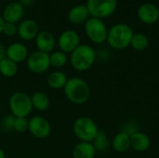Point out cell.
Returning a JSON list of instances; mask_svg holds the SVG:
<instances>
[{
    "label": "cell",
    "instance_id": "cell-7",
    "mask_svg": "<svg viewBox=\"0 0 159 158\" xmlns=\"http://www.w3.org/2000/svg\"><path fill=\"white\" fill-rule=\"evenodd\" d=\"M86 6L90 17L102 20L116 12L117 0H87Z\"/></svg>",
    "mask_w": 159,
    "mask_h": 158
},
{
    "label": "cell",
    "instance_id": "cell-15",
    "mask_svg": "<svg viewBox=\"0 0 159 158\" xmlns=\"http://www.w3.org/2000/svg\"><path fill=\"white\" fill-rule=\"evenodd\" d=\"M34 41H35V47L37 50L48 53V54H50L51 52H53V49L56 46L55 37L48 31L39 32Z\"/></svg>",
    "mask_w": 159,
    "mask_h": 158
},
{
    "label": "cell",
    "instance_id": "cell-19",
    "mask_svg": "<svg viewBox=\"0 0 159 158\" xmlns=\"http://www.w3.org/2000/svg\"><path fill=\"white\" fill-rule=\"evenodd\" d=\"M67 80H68L67 74L60 70L51 72L47 77L48 86L54 90L63 89L65 84L67 83Z\"/></svg>",
    "mask_w": 159,
    "mask_h": 158
},
{
    "label": "cell",
    "instance_id": "cell-10",
    "mask_svg": "<svg viewBox=\"0 0 159 158\" xmlns=\"http://www.w3.org/2000/svg\"><path fill=\"white\" fill-rule=\"evenodd\" d=\"M57 43L61 51L71 54L80 45V36L74 30H65L60 34Z\"/></svg>",
    "mask_w": 159,
    "mask_h": 158
},
{
    "label": "cell",
    "instance_id": "cell-24",
    "mask_svg": "<svg viewBox=\"0 0 159 158\" xmlns=\"http://www.w3.org/2000/svg\"><path fill=\"white\" fill-rule=\"evenodd\" d=\"M49 61H50V66L60 69L64 67L67 62H68V56L66 53L58 50V51H53L49 54Z\"/></svg>",
    "mask_w": 159,
    "mask_h": 158
},
{
    "label": "cell",
    "instance_id": "cell-13",
    "mask_svg": "<svg viewBox=\"0 0 159 158\" xmlns=\"http://www.w3.org/2000/svg\"><path fill=\"white\" fill-rule=\"evenodd\" d=\"M24 15V7L17 1L8 4L3 10L2 18L5 22L18 23L20 21Z\"/></svg>",
    "mask_w": 159,
    "mask_h": 158
},
{
    "label": "cell",
    "instance_id": "cell-27",
    "mask_svg": "<svg viewBox=\"0 0 159 158\" xmlns=\"http://www.w3.org/2000/svg\"><path fill=\"white\" fill-rule=\"evenodd\" d=\"M14 121H15L14 115H6L5 117L2 118L0 122V129L5 132H9L14 130Z\"/></svg>",
    "mask_w": 159,
    "mask_h": 158
},
{
    "label": "cell",
    "instance_id": "cell-18",
    "mask_svg": "<svg viewBox=\"0 0 159 158\" xmlns=\"http://www.w3.org/2000/svg\"><path fill=\"white\" fill-rule=\"evenodd\" d=\"M96 153L92 142H79L75 145L72 156L73 158H94Z\"/></svg>",
    "mask_w": 159,
    "mask_h": 158
},
{
    "label": "cell",
    "instance_id": "cell-6",
    "mask_svg": "<svg viewBox=\"0 0 159 158\" xmlns=\"http://www.w3.org/2000/svg\"><path fill=\"white\" fill-rule=\"evenodd\" d=\"M85 33L92 43L100 45L106 42L108 29L102 20L90 17L85 22Z\"/></svg>",
    "mask_w": 159,
    "mask_h": 158
},
{
    "label": "cell",
    "instance_id": "cell-31",
    "mask_svg": "<svg viewBox=\"0 0 159 158\" xmlns=\"http://www.w3.org/2000/svg\"><path fill=\"white\" fill-rule=\"evenodd\" d=\"M4 20L2 18V16H0V34H2V30H3V25H4Z\"/></svg>",
    "mask_w": 159,
    "mask_h": 158
},
{
    "label": "cell",
    "instance_id": "cell-9",
    "mask_svg": "<svg viewBox=\"0 0 159 158\" xmlns=\"http://www.w3.org/2000/svg\"><path fill=\"white\" fill-rule=\"evenodd\" d=\"M28 131L36 139H46L51 133V125L44 116L34 115L29 119Z\"/></svg>",
    "mask_w": 159,
    "mask_h": 158
},
{
    "label": "cell",
    "instance_id": "cell-33",
    "mask_svg": "<svg viewBox=\"0 0 159 158\" xmlns=\"http://www.w3.org/2000/svg\"><path fill=\"white\" fill-rule=\"evenodd\" d=\"M1 109H2V104H1V102H0V112H1Z\"/></svg>",
    "mask_w": 159,
    "mask_h": 158
},
{
    "label": "cell",
    "instance_id": "cell-20",
    "mask_svg": "<svg viewBox=\"0 0 159 158\" xmlns=\"http://www.w3.org/2000/svg\"><path fill=\"white\" fill-rule=\"evenodd\" d=\"M111 146L117 153H126L130 149V136L120 131L113 138L111 142Z\"/></svg>",
    "mask_w": 159,
    "mask_h": 158
},
{
    "label": "cell",
    "instance_id": "cell-29",
    "mask_svg": "<svg viewBox=\"0 0 159 158\" xmlns=\"http://www.w3.org/2000/svg\"><path fill=\"white\" fill-rule=\"evenodd\" d=\"M19 3L22 5V7H31L34 3V0H19Z\"/></svg>",
    "mask_w": 159,
    "mask_h": 158
},
{
    "label": "cell",
    "instance_id": "cell-2",
    "mask_svg": "<svg viewBox=\"0 0 159 158\" xmlns=\"http://www.w3.org/2000/svg\"><path fill=\"white\" fill-rule=\"evenodd\" d=\"M97 54L95 49L87 44H80L71 54V66L77 72H86L89 70L95 63Z\"/></svg>",
    "mask_w": 159,
    "mask_h": 158
},
{
    "label": "cell",
    "instance_id": "cell-16",
    "mask_svg": "<svg viewBox=\"0 0 159 158\" xmlns=\"http://www.w3.org/2000/svg\"><path fill=\"white\" fill-rule=\"evenodd\" d=\"M150 146L151 140L146 133L138 130L130 136V148H132L135 152H146L150 148Z\"/></svg>",
    "mask_w": 159,
    "mask_h": 158
},
{
    "label": "cell",
    "instance_id": "cell-12",
    "mask_svg": "<svg viewBox=\"0 0 159 158\" xmlns=\"http://www.w3.org/2000/svg\"><path fill=\"white\" fill-rule=\"evenodd\" d=\"M39 33L38 23L32 19H26L20 21L18 25V35L23 41H30L35 39Z\"/></svg>",
    "mask_w": 159,
    "mask_h": 158
},
{
    "label": "cell",
    "instance_id": "cell-30",
    "mask_svg": "<svg viewBox=\"0 0 159 158\" xmlns=\"http://www.w3.org/2000/svg\"><path fill=\"white\" fill-rule=\"evenodd\" d=\"M6 57V47L5 46L0 42V61Z\"/></svg>",
    "mask_w": 159,
    "mask_h": 158
},
{
    "label": "cell",
    "instance_id": "cell-11",
    "mask_svg": "<svg viewBox=\"0 0 159 158\" xmlns=\"http://www.w3.org/2000/svg\"><path fill=\"white\" fill-rule=\"evenodd\" d=\"M137 16L145 24H155L159 20V8L153 3H143L139 7Z\"/></svg>",
    "mask_w": 159,
    "mask_h": 158
},
{
    "label": "cell",
    "instance_id": "cell-21",
    "mask_svg": "<svg viewBox=\"0 0 159 158\" xmlns=\"http://www.w3.org/2000/svg\"><path fill=\"white\" fill-rule=\"evenodd\" d=\"M31 102L33 109H35L40 112L47 111L50 105V100L47 93L43 91H36L32 94Z\"/></svg>",
    "mask_w": 159,
    "mask_h": 158
},
{
    "label": "cell",
    "instance_id": "cell-17",
    "mask_svg": "<svg viewBox=\"0 0 159 158\" xmlns=\"http://www.w3.org/2000/svg\"><path fill=\"white\" fill-rule=\"evenodd\" d=\"M67 17L70 22L74 24H82L90 18V15L86 5H76L69 10Z\"/></svg>",
    "mask_w": 159,
    "mask_h": 158
},
{
    "label": "cell",
    "instance_id": "cell-23",
    "mask_svg": "<svg viewBox=\"0 0 159 158\" xmlns=\"http://www.w3.org/2000/svg\"><path fill=\"white\" fill-rule=\"evenodd\" d=\"M92 144L96 150V152H101L104 153L106 152L110 146H111V142L107 136V134L104 131H99L98 134L96 135L95 139L92 142Z\"/></svg>",
    "mask_w": 159,
    "mask_h": 158
},
{
    "label": "cell",
    "instance_id": "cell-32",
    "mask_svg": "<svg viewBox=\"0 0 159 158\" xmlns=\"http://www.w3.org/2000/svg\"><path fill=\"white\" fill-rule=\"evenodd\" d=\"M0 158H7L6 157V153L2 148H0Z\"/></svg>",
    "mask_w": 159,
    "mask_h": 158
},
{
    "label": "cell",
    "instance_id": "cell-3",
    "mask_svg": "<svg viewBox=\"0 0 159 158\" xmlns=\"http://www.w3.org/2000/svg\"><path fill=\"white\" fill-rule=\"evenodd\" d=\"M134 32L132 28L126 23H116L108 30L106 42L116 50H122L130 46Z\"/></svg>",
    "mask_w": 159,
    "mask_h": 158
},
{
    "label": "cell",
    "instance_id": "cell-5",
    "mask_svg": "<svg viewBox=\"0 0 159 158\" xmlns=\"http://www.w3.org/2000/svg\"><path fill=\"white\" fill-rule=\"evenodd\" d=\"M8 106L15 117H27L33 111L31 96L22 91H16L9 97Z\"/></svg>",
    "mask_w": 159,
    "mask_h": 158
},
{
    "label": "cell",
    "instance_id": "cell-25",
    "mask_svg": "<svg viewBox=\"0 0 159 158\" xmlns=\"http://www.w3.org/2000/svg\"><path fill=\"white\" fill-rule=\"evenodd\" d=\"M130 46L137 51H143L149 46V39L143 34H134L130 42Z\"/></svg>",
    "mask_w": 159,
    "mask_h": 158
},
{
    "label": "cell",
    "instance_id": "cell-22",
    "mask_svg": "<svg viewBox=\"0 0 159 158\" xmlns=\"http://www.w3.org/2000/svg\"><path fill=\"white\" fill-rule=\"evenodd\" d=\"M0 74L7 78H12L18 74V64L5 57L0 61Z\"/></svg>",
    "mask_w": 159,
    "mask_h": 158
},
{
    "label": "cell",
    "instance_id": "cell-26",
    "mask_svg": "<svg viewBox=\"0 0 159 158\" xmlns=\"http://www.w3.org/2000/svg\"><path fill=\"white\" fill-rule=\"evenodd\" d=\"M29 119L27 117H15L14 131L18 133H23L28 130Z\"/></svg>",
    "mask_w": 159,
    "mask_h": 158
},
{
    "label": "cell",
    "instance_id": "cell-14",
    "mask_svg": "<svg viewBox=\"0 0 159 158\" xmlns=\"http://www.w3.org/2000/svg\"><path fill=\"white\" fill-rule=\"evenodd\" d=\"M29 56L27 47L20 42H14L6 47V57L14 62L20 63L27 60Z\"/></svg>",
    "mask_w": 159,
    "mask_h": 158
},
{
    "label": "cell",
    "instance_id": "cell-4",
    "mask_svg": "<svg viewBox=\"0 0 159 158\" xmlns=\"http://www.w3.org/2000/svg\"><path fill=\"white\" fill-rule=\"evenodd\" d=\"M73 131L80 142H92L100 130L92 118L89 116H80L74 122Z\"/></svg>",
    "mask_w": 159,
    "mask_h": 158
},
{
    "label": "cell",
    "instance_id": "cell-8",
    "mask_svg": "<svg viewBox=\"0 0 159 158\" xmlns=\"http://www.w3.org/2000/svg\"><path fill=\"white\" fill-rule=\"evenodd\" d=\"M26 66L33 74H41L46 73L50 67L49 54L39 50L32 52L26 60Z\"/></svg>",
    "mask_w": 159,
    "mask_h": 158
},
{
    "label": "cell",
    "instance_id": "cell-34",
    "mask_svg": "<svg viewBox=\"0 0 159 158\" xmlns=\"http://www.w3.org/2000/svg\"><path fill=\"white\" fill-rule=\"evenodd\" d=\"M10 1H16V0H10Z\"/></svg>",
    "mask_w": 159,
    "mask_h": 158
},
{
    "label": "cell",
    "instance_id": "cell-28",
    "mask_svg": "<svg viewBox=\"0 0 159 158\" xmlns=\"http://www.w3.org/2000/svg\"><path fill=\"white\" fill-rule=\"evenodd\" d=\"M2 34L7 36H13L18 34V25L11 22H4Z\"/></svg>",
    "mask_w": 159,
    "mask_h": 158
},
{
    "label": "cell",
    "instance_id": "cell-1",
    "mask_svg": "<svg viewBox=\"0 0 159 158\" xmlns=\"http://www.w3.org/2000/svg\"><path fill=\"white\" fill-rule=\"evenodd\" d=\"M63 92L67 100L76 105L86 103L90 97V88L88 82L76 76L68 78L63 88Z\"/></svg>",
    "mask_w": 159,
    "mask_h": 158
}]
</instances>
